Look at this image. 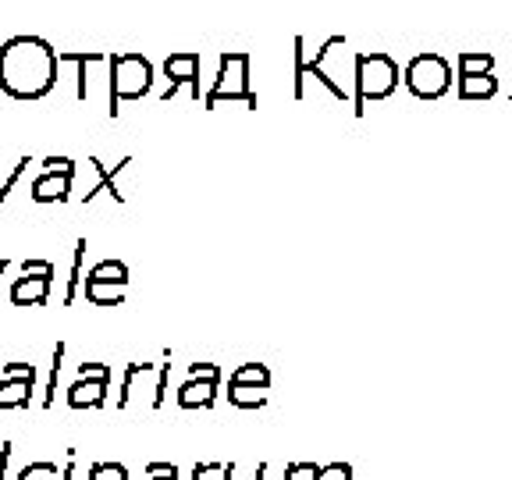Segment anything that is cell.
Segmentation results:
<instances>
[{
    "instance_id": "obj_1",
    "label": "cell",
    "mask_w": 512,
    "mask_h": 480,
    "mask_svg": "<svg viewBox=\"0 0 512 480\" xmlns=\"http://www.w3.org/2000/svg\"><path fill=\"white\" fill-rule=\"evenodd\" d=\"M0 86L18 100H36L54 86V50L36 36H18L0 50Z\"/></svg>"
}]
</instances>
